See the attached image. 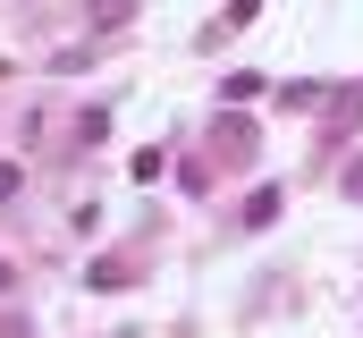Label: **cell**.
Here are the masks:
<instances>
[{"instance_id":"1","label":"cell","mask_w":363,"mask_h":338,"mask_svg":"<svg viewBox=\"0 0 363 338\" xmlns=\"http://www.w3.org/2000/svg\"><path fill=\"white\" fill-rule=\"evenodd\" d=\"M211 144H220V161H254V119H237V110H220V136H211Z\"/></svg>"},{"instance_id":"2","label":"cell","mask_w":363,"mask_h":338,"mask_svg":"<svg viewBox=\"0 0 363 338\" xmlns=\"http://www.w3.org/2000/svg\"><path fill=\"white\" fill-rule=\"evenodd\" d=\"M279 203H287V195H279V186H262V195L245 203V229H271V220H279Z\"/></svg>"},{"instance_id":"3","label":"cell","mask_w":363,"mask_h":338,"mask_svg":"<svg viewBox=\"0 0 363 338\" xmlns=\"http://www.w3.org/2000/svg\"><path fill=\"white\" fill-rule=\"evenodd\" d=\"M135 17V0H93V26H127Z\"/></svg>"},{"instance_id":"4","label":"cell","mask_w":363,"mask_h":338,"mask_svg":"<svg viewBox=\"0 0 363 338\" xmlns=\"http://www.w3.org/2000/svg\"><path fill=\"white\" fill-rule=\"evenodd\" d=\"M17 186H26V169H17V161H0V203H9Z\"/></svg>"},{"instance_id":"5","label":"cell","mask_w":363,"mask_h":338,"mask_svg":"<svg viewBox=\"0 0 363 338\" xmlns=\"http://www.w3.org/2000/svg\"><path fill=\"white\" fill-rule=\"evenodd\" d=\"M338 186H347V195H355V203H363V153H355V161H347V178H338Z\"/></svg>"},{"instance_id":"6","label":"cell","mask_w":363,"mask_h":338,"mask_svg":"<svg viewBox=\"0 0 363 338\" xmlns=\"http://www.w3.org/2000/svg\"><path fill=\"white\" fill-rule=\"evenodd\" d=\"M0 338H34V330H26V322H17V313H9V322H0Z\"/></svg>"},{"instance_id":"7","label":"cell","mask_w":363,"mask_h":338,"mask_svg":"<svg viewBox=\"0 0 363 338\" xmlns=\"http://www.w3.org/2000/svg\"><path fill=\"white\" fill-rule=\"evenodd\" d=\"M0 77H9V60H0Z\"/></svg>"}]
</instances>
